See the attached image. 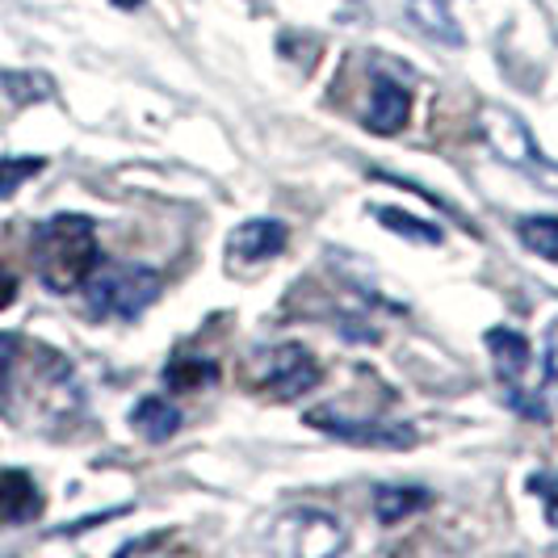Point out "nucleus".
I'll return each mask as SVG.
<instances>
[{
	"mask_svg": "<svg viewBox=\"0 0 558 558\" xmlns=\"http://www.w3.org/2000/svg\"><path fill=\"white\" fill-rule=\"evenodd\" d=\"M29 256H34V274L51 294H72L101 265L97 223L88 215H72V210L51 215L34 227Z\"/></svg>",
	"mask_w": 558,
	"mask_h": 558,
	"instance_id": "f257e3e1",
	"label": "nucleus"
},
{
	"mask_svg": "<svg viewBox=\"0 0 558 558\" xmlns=\"http://www.w3.org/2000/svg\"><path fill=\"white\" fill-rule=\"evenodd\" d=\"M84 290V307L93 319H140L143 311L160 299V274L151 265H140V260H113V265H97Z\"/></svg>",
	"mask_w": 558,
	"mask_h": 558,
	"instance_id": "f03ea898",
	"label": "nucleus"
},
{
	"mask_svg": "<svg viewBox=\"0 0 558 558\" xmlns=\"http://www.w3.org/2000/svg\"><path fill=\"white\" fill-rule=\"evenodd\" d=\"M478 131H483V140L492 143V151L500 156L504 165L530 172L546 194H558V165L537 147L533 131L521 122V113H512L508 106H483L478 110Z\"/></svg>",
	"mask_w": 558,
	"mask_h": 558,
	"instance_id": "7ed1b4c3",
	"label": "nucleus"
},
{
	"mask_svg": "<svg viewBox=\"0 0 558 558\" xmlns=\"http://www.w3.org/2000/svg\"><path fill=\"white\" fill-rule=\"evenodd\" d=\"M248 374L260 391H274L278 399H299V395L319 387V362H315V353H311L307 344H299V340L252 349Z\"/></svg>",
	"mask_w": 558,
	"mask_h": 558,
	"instance_id": "20e7f679",
	"label": "nucleus"
},
{
	"mask_svg": "<svg viewBox=\"0 0 558 558\" xmlns=\"http://www.w3.org/2000/svg\"><path fill=\"white\" fill-rule=\"evenodd\" d=\"M315 428V433H328L336 441H349V446H365V449H412L420 441V433L403 420H357L344 416L336 408H311L303 416Z\"/></svg>",
	"mask_w": 558,
	"mask_h": 558,
	"instance_id": "39448f33",
	"label": "nucleus"
},
{
	"mask_svg": "<svg viewBox=\"0 0 558 558\" xmlns=\"http://www.w3.org/2000/svg\"><path fill=\"white\" fill-rule=\"evenodd\" d=\"M278 550H299V555H336L344 546V530L332 512L319 508H299L281 521L278 530Z\"/></svg>",
	"mask_w": 558,
	"mask_h": 558,
	"instance_id": "423d86ee",
	"label": "nucleus"
},
{
	"mask_svg": "<svg viewBox=\"0 0 558 558\" xmlns=\"http://www.w3.org/2000/svg\"><path fill=\"white\" fill-rule=\"evenodd\" d=\"M408 122H412V88L403 81H395V76H383V72H378L374 84H369V101H365V110H362V126L369 135L391 140Z\"/></svg>",
	"mask_w": 558,
	"mask_h": 558,
	"instance_id": "0eeeda50",
	"label": "nucleus"
},
{
	"mask_svg": "<svg viewBox=\"0 0 558 558\" xmlns=\"http://www.w3.org/2000/svg\"><path fill=\"white\" fill-rule=\"evenodd\" d=\"M43 492L29 471L0 466V525H29L43 517Z\"/></svg>",
	"mask_w": 558,
	"mask_h": 558,
	"instance_id": "6e6552de",
	"label": "nucleus"
},
{
	"mask_svg": "<svg viewBox=\"0 0 558 558\" xmlns=\"http://www.w3.org/2000/svg\"><path fill=\"white\" fill-rule=\"evenodd\" d=\"M286 244H290V227L281 219H248L231 231L227 252L235 260H274L286 252Z\"/></svg>",
	"mask_w": 558,
	"mask_h": 558,
	"instance_id": "1a4fd4ad",
	"label": "nucleus"
},
{
	"mask_svg": "<svg viewBox=\"0 0 558 558\" xmlns=\"http://www.w3.org/2000/svg\"><path fill=\"white\" fill-rule=\"evenodd\" d=\"M181 408L168 399V395H143L140 403L131 408V428H135V437H143L147 446H165L172 441L177 433H181Z\"/></svg>",
	"mask_w": 558,
	"mask_h": 558,
	"instance_id": "9d476101",
	"label": "nucleus"
},
{
	"mask_svg": "<svg viewBox=\"0 0 558 558\" xmlns=\"http://www.w3.org/2000/svg\"><path fill=\"white\" fill-rule=\"evenodd\" d=\"M483 344H487V353H492V369H496L500 383L525 378V369L533 365L530 336L517 332V328H487V332H483Z\"/></svg>",
	"mask_w": 558,
	"mask_h": 558,
	"instance_id": "9b49d317",
	"label": "nucleus"
},
{
	"mask_svg": "<svg viewBox=\"0 0 558 558\" xmlns=\"http://www.w3.org/2000/svg\"><path fill=\"white\" fill-rule=\"evenodd\" d=\"M219 378H223V365L215 362V357H202V353H177V357H168V365L160 369V383H165V391H172V395L206 391V387H215Z\"/></svg>",
	"mask_w": 558,
	"mask_h": 558,
	"instance_id": "f8f14e48",
	"label": "nucleus"
},
{
	"mask_svg": "<svg viewBox=\"0 0 558 558\" xmlns=\"http://www.w3.org/2000/svg\"><path fill=\"white\" fill-rule=\"evenodd\" d=\"M424 508H433V492L428 487H416V483H383L374 492V517L378 525H403L408 517H416Z\"/></svg>",
	"mask_w": 558,
	"mask_h": 558,
	"instance_id": "ddd939ff",
	"label": "nucleus"
},
{
	"mask_svg": "<svg viewBox=\"0 0 558 558\" xmlns=\"http://www.w3.org/2000/svg\"><path fill=\"white\" fill-rule=\"evenodd\" d=\"M408 17L416 22V29L424 38H433V43H441V47H462V43H466V34L453 22L446 0H408Z\"/></svg>",
	"mask_w": 558,
	"mask_h": 558,
	"instance_id": "4468645a",
	"label": "nucleus"
},
{
	"mask_svg": "<svg viewBox=\"0 0 558 558\" xmlns=\"http://www.w3.org/2000/svg\"><path fill=\"white\" fill-rule=\"evenodd\" d=\"M369 215L387 227V231L403 235V240H412V244H428V248H437V244L446 240V231L433 223V219H420V215L403 210V206H369Z\"/></svg>",
	"mask_w": 558,
	"mask_h": 558,
	"instance_id": "2eb2a0df",
	"label": "nucleus"
},
{
	"mask_svg": "<svg viewBox=\"0 0 558 558\" xmlns=\"http://www.w3.org/2000/svg\"><path fill=\"white\" fill-rule=\"evenodd\" d=\"M517 240L542 256V260H558V215H521L517 219Z\"/></svg>",
	"mask_w": 558,
	"mask_h": 558,
	"instance_id": "dca6fc26",
	"label": "nucleus"
},
{
	"mask_svg": "<svg viewBox=\"0 0 558 558\" xmlns=\"http://www.w3.org/2000/svg\"><path fill=\"white\" fill-rule=\"evenodd\" d=\"M0 93L17 106H38L56 97V81L47 72H0Z\"/></svg>",
	"mask_w": 558,
	"mask_h": 558,
	"instance_id": "f3484780",
	"label": "nucleus"
},
{
	"mask_svg": "<svg viewBox=\"0 0 558 558\" xmlns=\"http://www.w3.org/2000/svg\"><path fill=\"white\" fill-rule=\"evenodd\" d=\"M47 168V156H0V197H13Z\"/></svg>",
	"mask_w": 558,
	"mask_h": 558,
	"instance_id": "a211bd4d",
	"label": "nucleus"
},
{
	"mask_svg": "<svg viewBox=\"0 0 558 558\" xmlns=\"http://www.w3.org/2000/svg\"><path fill=\"white\" fill-rule=\"evenodd\" d=\"M504 403L525 416L530 424H550V403L542 399V391H530V387H517V383H504Z\"/></svg>",
	"mask_w": 558,
	"mask_h": 558,
	"instance_id": "6ab92c4d",
	"label": "nucleus"
},
{
	"mask_svg": "<svg viewBox=\"0 0 558 558\" xmlns=\"http://www.w3.org/2000/svg\"><path fill=\"white\" fill-rule=\"evenodd\" d=\"M525 492L542 500V508H546V525L558 530V471H533V475L525 478Z\"/></svg>",
	"mask_w": 558,
	"mask_h": 558,
	"instance_id": "aec40b11",
	"label": "nucleus"
},
{
	"mask_svg": "<svg viewBox=\"0 0 558 558\" xmlns=\"http://www.w3.org/2000/svg\"><path fill=\"white\" fill-rule=\"evenodd\" d=\"M17 357H22V336H17V332H0V395L13 387Z\"/></svg>",
	"mask_w": 558,
	"mask_h": 558,
	"instance_id": "412c9836",
	"label": "nucleus"
},
{
	"mask_svg": "<svg viewBox=\"0 0 558 558\" xmlns=\"http://www.w3.org/2000/svg\"><path fill=\"white\" fill-rule=\"evenodd\" d=\"M542 378L546 387H558V315L546 328V353H542Z\"/></svg>",
	"mask_w": 558,
	"mask_h": 558,
	"instance_id": "4be33fe9",
	"label": "nucleus"
},
{
	"mask_svg": "<svg viewBox=\"0 0 558 558\" xmlns=\"http://www.w3.org/2000/svg\"><path fill=\"white\" fill-rule=\"evenodd\" d=\"M13 299H17V278H13V274H9L4 265H0V311L9 307Z\"/></svg>",
	"mask_w": 558,
	"mask_h": 558,
	"instance_id": "5701e85b",
	"label": "nucleus"
},
{
	"mask_svg": "<svg viewBox=\"0 0 558 558\" xmlns=\"http://www.w3.org/2000/svg\"><path fill=\"white\" fill-rule=\"evenodd\" d=\"M113 9H122V13H135V9H143V0H110Z\"/></svg>",
	"mask_w": 558,
	"mask_h": 558,
	"instance_id": "b1692460",
	"label": "nucleus"
}]
</instances>
